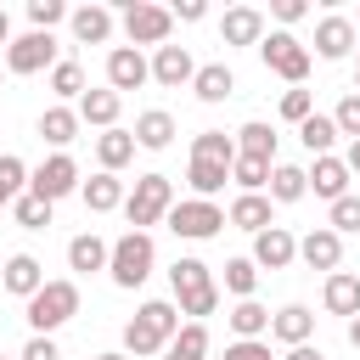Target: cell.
I'll list each match as a JSON object with an SVG mask.
<instances>
[{"label": "cell", "mask_w": 360, "mask_h": 360, "mask_svg": "<svg viewBox=\"0 0 360 360\" xmlns=\"http://www.w3.org/2000/svg\"><path fill=\"white\" fill-rule=\"evenodd\" d=\"M174 332H180V309H174L169 298H146V304L135 309V321H124V354H129V360L163 354Z\"/></svg>", "instance_id": "6da1fadb"}, {"label": "cell", "mask_w": 360, "mask_h": 360, "mask_svg": "<svg viewBox=\"0 0 360 360\" xmlns=\"http://www.w3.org/2000/svg\"><path fill=\"white\" fill-rule=\"evenodd\" d=\"M169 287H174V309L191 315V321H202V315L219 309V287H214V276H208L202 259H174L169 264Z\"/></svg>", "instance_id": "7a4b0ae2"}, {"label": "cell", "mask_w": 360, "mask_h": 360, "mask_svg": "<svg viewBox=\"0 0 360 360\" xmlns=\"http://www.w3.org/2000/svg\"><path fill=\"white\" fill-rule=\"evenodd\" d=\"M152 264H158V242H152L146 231H124V236L112 242V253H107V276H112V287H124V292H135V287L152 276Z\"/></svg>", "instance_id": "3957f363"}, {"label": "cell", "mask_w": 360, "mask_h": 360, "mask_svg": "<svg viewBox=\"0 0 360 360\" xmlns=\"http://www.w3.org/2000/svg\"><path fill=\"white\" fill-rule=\"evenodd\" d=\"M169 208H174V180H169V174H141V180L124 191V219H129V231L163 225Z\"/></svg>", "instance_id": "277c9868"}, {"label": "cell", "mask_w": 360, "mask_h": 360, "mask_svg": "<svg viewBox=\"0 0 360 360\" xmlns=\"http://www.w3.org/2000/svg\"><path fill=\"white\" fill-rule=\"evenodd\" d=\"M22 315H28L34 338H51L56 326H68V321L79 315V281H45V287L22 304Z\"/></svg>", "instance_id": "5b68a950"}, {"label": "cell", "mask_w": 360, "mask_h": 360, "mask_svg": "<svg viewBox=\"0 0 360 360\" xmlns=\"http://www.w3.org/2000/svg\"><path fill=\"white\" fill-rule=\"evenodd\" d=\"M259 62H264L270 73H281L292 90L309 79V45H304L298 34H287V28H276V34H264V39H259Z\"/></svg>", "instance_id": "8992f818"}, {"label": "cell", "mask_w": 360, "mask_h": 360, "mask_svg": "<svg viewBox=\"0 0 360 360\" xmlns=\"http://www.w3.org/2000/svg\"><path fill=\"white\" fill-rule=\"evenodd\" d=\"M163 225H169L180 242H208V236L225 231V208H219V202H202V197H186V202L169 208Z\"/></svg>", "instance_id": "52a82bcc"}, {"label": "cell", "mask_w": 360, "mask_h": 360, "mask_svg": "<svg viewBox=\"0 0 360 360\" xmlns=\"http://www.w3.org/2000/svg\"><path fill=\"white\" fill-rule=\"evenodd\" d=\"M28 191H34L39 202H51V208H56L62 197H73V191H79V163H73L68 152H51V158L28 174Z\"/></svg>", "instance_id": "ba28073f"}, {"label": "cell", "mask_w": 360, "mask_h": 360, "mask_svg": "<svg viewBox=\"0 0 360 360\" xmlns=\"http://www.w3.org/2000/svg\"><path fill=\"white\" fill-rule=\"evenodd\" d=\"M169 28H174V17L163 6H152V0H129L124 6V39L135 51L141 45H169Z\"/></svg>", "instance_id": "9c48e42d"}, {"label": "cell", "mask_w": 360, "mask_h": 360, "mask_svg": "<svg viewBox=\"0 0 360 360\" xmlns=\"http://www.w3.org/2000/svg\"><path fill=\"white\" fill-rule=\"evenodd\" d=\"M45 68H56V39L51 34H39V28H28V34H17L11 45H6V73H45Z\"/></svg>", "instance_id": "30bf717a"}, {"label": "cell", "mask_w": 360, "mask_h": 360, "mask_svg": "<svg viewBox=\"0 0 360 360\" xmlns=\"http://www.w3.org/2000/svg\"><path fill=\"white\" fill-rule=\"evenodd\" d=\"M146 79H152V62H146L135 45H112V51H107V90L124 96V90H141Z\"/></svg>", "instance_id": "8fae6325"}, {"label": "cell", "mask_w": 360, "mask_h": 360, "mask_svg": "<svg viewBox=\"0 0 360 360\" xmlns=\"http://www.w3.org/2000/svg\"><path fill=\"white\" fill-rule=\"evenodd\" d=\"M349 169H343V158L338 152H326V158H309V169H304V186L321 197V202H338V197H349Z\"/></svg>", "instance_id": "7c38bea8"}, {"label": "cell", "mask_w": 360, "mask_h": 360, "mask_svg": "<svg viewBox=\"0 0 360 360\" xmlns=\"http://www.w3.org/2000/svg\"><path fill=\"white\" fill-rule=\"evenodd\" d=\"M292 259H298V236H292L287 225H270V231L253 236V264H259V270H287Z\"/></svg>", "instance_id": "4fadbf2b"}, {"label": "cell", "mask_w": 360, "mask_h": 360, "mask_svg": "<svg viewBox=\"0 0 360 360\" xmlns=\"http://www.w3.org/2000/svg\"><path fill=\"white\" fill-rule=\"evenodd\" d=\"M0 287H6L11 298H22V304H28V298L45 287V264H39L34 253H11V259L0 264Z\"/></svg>", "instance_id": "5bb4252c"}, {"label": "cell", "mask_w": 360, "mask_h": 360, "mask_svg": "<svg viewBox=\"0 0 360 360\" xmlns=\"http://www.w3.org/2000/svg\"><path fill=\"white\" fill-rule=\"evenodd\" d=\"M298 259H304L309 270H326V276H332V270L343 264V236L326 231V225H315L309 236H298Z\"/></svg>", "instance_id": "9a60e30c"}, {"label": "cell", "mask_w": 360, "mask_h": 360, "mask_svg": "<svg viewBox=\"0 0 360 360\" xmlns=\"http://www.w3.org/2000/svg\"><path fill=\"white\" fill-rule=\"evenodd\" d=\"M349 51H354V22L338 17V11L321 17V22H315V56H321V62H343Z\"/></svg>", "instance_id": "2e32d148"}, {"label": "cell", "mask_w": 360, "mask_h": 360, "mask_svg": "<svg viewBox=\"0 0 360 360\" xmlns=\"http://www.w3.org/2000/svg\"><path fill=\"white\" fill-rule=\"evenodd\" d=\"M225 225H236V231H248V236L270 231V225H276V214H270V197H264V191H242V197L225 208Z\"/></svg>", "instance_id": "e0dca14e"}, {"label": "cell", "mask_w": 360, "mask_h": 360, "mask_svg": "<svg viewBox=\"0 0 360 360\" xmlns=\"http://www.w3.org/2000/svg\"><path fill=\"white\" fill-rule=\"evenodd\" d=\"M219 39L225 45H259L264 39V11L259 6H231L219 17Z\"/></svg>", "instance_id": "ac0fdd59"}, {"label": "cell", "mask_w": 360, "mask_h": 360, "mask_svg": "<svg viewBox=\"0 0 360 360\" xmlns=\"http://www.w3.org/2000/svg\"><path fill=\"white\" fill-rule=\"evenodd\" d=\"M191 73H197V62H191V51H186V45H158V56H152V79H158L163 90L191 84Z\"/></svg>", "instance_id": "d6986e66"}, {"label": "cell", "mask_w": 360, "mask_h": 360, "mask_svg": "<svg viewBox=\"0 0 360 360\" xmlns=\"http://www.w3.org/2000/svg\"><path fill=\"white\" fill-rule=\"evenodd\" d=\"M309 332H315V315H309L304 304H281V309L270 315V338H276V343H287V349L309 343Z\"/></svg>", "instance_id": "ffe728a7"}, {"label": "cell", "mask_w": 360, "mask_h": 360, "mask_svg": "<svg viewBox=\"0 0 360 360\" xmlns=\"http://www.w3.org/2000/svg\"><path fill=\"white\" fill-rule=\"evenodd\" d=\"M321 304H326L332 315L354 321V315H360V276H349V270H332V276H326V287H321Z\"/></svg>", "instance_id": "44dd1931"}, {"label": "cell", "mask_w": 360, "mask_h": 360, "mask_svg": "<svg viewBox=\"0 0 360 360\" xmlns=\"http://www.w3.org/2000/svg\"><path fill=\"white\" fill-rule=\"evenodd\" d=\"M68 28H73L79 45H107L112 39V11L107 6H79V11H68Z\"/></svg>", "instance_id": "7402d4cb"}, {"label": "cell", "mask_w": 360, "mask_h": 360, "mask_svg": "<svg viewBox=\"0 0 360 360\" xmlns=\"http://www.w3.org/2000/svg\"><path fill=\"white\" fill-rule=\"evenodd\" d=\"M118 107H124V96L118 90H84L79 96V124H96V129H118Z\"/></svg>", "instance_id": "603a6c76"}, {"label": "cell", "mask_w": 360, "mask_h": 360, "mask_svg": "<svg viewBox=\"0 0 360 360\" xmlns=\"http://www.w3.org/2000/svg\"><path fill=\"white\" fill-rule=\"evenodd\" d=\"M191 90H197V101L219 107L225 96H236V73H231L225 62H208V68H197V73H191Z\"/></svg>", "instance_id": "cb8c5ba5"}, {"label": "cell", "mask_w": 360, "mask_h": 360, "mask_svg": "<svg viewBox=\"0 0 360 360\" xmlns=\"http://www.w3.org/2000/svg\"><path fill=\"white\" fill-rule=\"evenodd\" d=\"M79 197H84L90 214H112V208H124V180L118 174H90V180H79Z\"/></svg>", "instance_id": "d4e9b609"}, {"label": "cell", "mask_w": 360, "mask_h": 360, "mask_svg": "<svg viewBox=\"0 0 360 360\" xmlns=\"http://www.w3.org/2000/svg\"><path fill=\"white\" fill-rule=\"evenodd\" d=\"M107 253H112V242H101L96 231H84V236H73V242H68V270L96 276V270H107Z\"/></svg>", "instance_id": "484cf974"}, {"label": "cell", "mask_w": 360, "mask_h": 360, "mask_svg": "<svg viewBox=\"0 0 360 360\" xmlns=\"http://www.w3.org/2000/svg\"><path fill=\"white\" fill-rule=\"evenodd\" d=\"M129 135H135V146H146V152H163V146L174 141V118H169L163 107H146V112L135 118V129H129Z\"/></svg>", "instance_id": "4316f807"}, {"label": "cell", "mask_w": 360, "mask_h": 360, "mask_svg": "<svg viewBox=\"0 0 360 360\" xmlns=\"http://www.w3.org/2000/svg\"><path fill=\"white\" fill-rule=\"evenodd\" d=\"M231 141H236V158H264V163H276V129H270L264 118H248Z\"/></svg>", "instance_id": "83f0119b"}, {"label": "cell", "mask_w": 360, "mask_h": 360, "mask_svg": "<svg viewBox=\"0 0 360 360\" xmlns=\"http://www.w3.org/2000/svg\"><path fill=\"white\" fill-rule=\"evenodd\" d=\"M129 158H135V135H129V129H101V135H96V163H101V174H118Z\"/></svg>", "instance_id": "f1b7e54d"}, {"label": "cell", "mask_w": 360, "mask_h": 360, "mask_svg": "<svg viewBox=\"0 0 360 360\" xmlns=\"http://www.w3.org/2000/svg\"><path fill=\"white\" fill-rule=\"evenodd\" d=\"M225 321H231V332H236L242 343H253V338H270V309H264L259 298H236V309H231Z\"/></svg>", "instance_id": "f546056e"}, {"label": "cell", "mask_w": 360, "mask_h": 360, "mask_svg": "<svg viewBox=\"0 0 360 360\" xmlns=\"http://www.w3.org/2000/svg\"><path fill=\"white\" fill-rule=\"evenodd\" d=\"M270 202H304L309 186H304V169L298 163H270V186H264Z\"/></svg>", "instance_id": "4dcf8cb0"}, {"label": "cell", "mask_w": 360, "mask_h": 360, "mask_svg": "<svg viewBox=\"0 0 360 360\" xmlns=\"http://www.w3.org/2000/svg\"><path fill=\"white\" fill-rule=\"evenodd\" d=\"M163 360H208V321H186V326L169 338Z\"/></svg>", "instance_id": "1f68e13d"}, {"label": "cell", "mask_w": 360, "mask_h": 360, "mask_svg": "<svg viewBox=\"0 0 360 360\" xmlns=\"http://www.w3.org/2000/svg\"><path fill=\"white\" fill-rule=\"evenodd\" d=\"M298 141H304L309 158H326V152L338 146V124H332V112H309V118L298 124Z\"/></svg>", "instance_id": "d6a6232c"}, {"label": "cell", "mask_w": 360, "mask_h": 360, "mask_svg": "<svg viewBox=\"0 0 360 360\" xmlns=\"http://www.w3.org/2000/svg\"><path fill=\"white\" fill-rule=\"evenodd\" d=\"M73 135H79V112H73V107H45V112H39V141H51V146L62 152Z\"/></svg>", "instance_id": "836d02e7"}, {"label": "cell", "mask_w": 360, "mask_h": 360, "mask_svg": "<svg viewBox=\"0 0 360 360\" xmlns=\"http://www.w3.org/2000/svg\"><path fill=\"white\" fill-rule=\"evenodd\" d=\"M225 180H231L225 163H202V158H191V169H186V186H191V197H202V202H214V191H225Z\"/></svg>", "instance_id": "e575fe53"}, {"label": "cell", "mask_w": 360, "mask_h": 360, "mask_svg": "<svg viewBox=\"0 0 360 360\" xmlns=\"http://www.w3.org/2000/svg\"><path fill=\"white\" fill-rule=\"evenodd\" d=\"M191 158H202V163H236V141L225 135V129H202V135H191Z\"/></svg>", "instance_id": "d590c367"}, {"label": "cell", "mask_w": 360, "mask_h": 360, "mask_svg": "<svg viewBox=\"0 0 360 360\" xmlns=\"http://www.w3.org/2000/svg\"><path fill=\"white\" fill-rule=\"evenodd\" d=\"M225 292L231 298H253L259 292V264L253 259H225Z\"/></svg>", "instance_id": "8d00e7d4"}, {"label": "cell", "mask_w": 360, "mask_h": 360, "mask_svg": "<svg viewBox=\"0 0 360 360\" xmlns=\"http://www.w3.org/2000/svg\"><path fill=\"white\" fill-rule=\"evenodd\" d=\"M22 191H28V163L11 158V152H0V202H17Z\"/></svg>", "instance_id": "74e56055"}, {"label": "cell", "mask_w": 360, "mask_h": 360, "mask_svg": "<svg viewBox=\"0 0 360 360\" xmlns=\"http://www.w3.org/2000/svg\"><path fill=\"white\" fill-rule=\"evenodd\" d=\"M11 214H17V225H22V231H45V225H51V214H56V208H51V202H39V197H34V191H22V197H17V202H11Z\"/></svg>", "instance_id": "f35d334b"}, {"label": "cell", "mask_w": 360, "mask_h": 360, "mask_svg": "<svg viewBox=\"0 0 360 360\" xmlns=\"http://www.w3.org/2000/svg\"><path fill=\"white\" fill-rule=\"evenodd\" d=\"M231 180H236L242 191H264V186H270V163H264V158H236V163H231Z\"/></svg>", "instance_id": "ab89813d"}, {"label": "cell", "mask_w": 360, "mask_h": 360, "mask_svg": "<svg viewBox=\"0 0 360 360\" xmlns=\"http://www.w3.org/2000/svg\"><path fill=\"white\" fill-rule=\"evenodd\" d=\"M51 90H56L62 101L84 96V68H79V62H56V68H51Z\"/></svg>", "instance_id": "60d3db41"}, {"label": "cell", "mask_w": 360, "mask_h": 360, "mask_svg": "<svg viewBox=\"0 0 360 360\" xmlns=\"http://www.w3.org/2000/svg\"><path fill=\"white\" fill-rule=\"evenodd\" d=\"M326 231H338V236H349V231H360V197H354V191L332 202V214H326Z\"/></svg>", "instance_id": "b9f144b4"}, {"label": "cell", "mask_w": 360, "mask_h": 360, "mask_svg": "<svg viewBox=\"0 0 360 360\" xmlns=\"http://www.w3.org/2000/svg\"><path fill=\"white\" fill-rule=\"evenodd\" d=\"M332 124H338V135H349V141H360V96L349 90L338 107H332Z\"/></svg>", "instance_id": "7bdbcfd3"}, {"label": "cell", "mask_w": 360, "mask_h": 360, "mask_svg": "<svg viewBox=\"0 0 360 360\" xmlns=\"http://www.w3.org/2000/svg\"><path fill=\"white\" fill-rule=\"evenodd\" d=\"M62 17H68V6H62V0H28V22H34L39 34H51Z\"/></svg>", "instance_id": "ee69618b"}, {"label": "cell", "mask_w": 360, "mask_h": 360, "mask_svg": "<svg viewBox=\"0 0 360 360\" xmlns=\"http://www.w3.org/2000/svg\"><path fill=\"white\" fill-rule=\"evenodd\" d=\"M309 112H315V96H309V90H304V84H298V90H287V96H281V118H287V124H304V118H309Z\"/></svg>", "instance_id": "f6af8a7d"}, {"label": "cell", "mask_w": 360, "mask_h": 360, "mask_svg": "<svg viewBox=\"0 0 360 360\" xmlns=\"http://www.w3.org/2000/svg\"><path fill=\"white\" fill-rule=\"evenodd\" d=\"M270 11H276V22H281L287 34H292V22H304V17H309V6H304V0H270Z\"/></svg>", "instance_id": "bcb514c9"}, {"label": "cell", "mask_w": 360, "mask_h": 360, "mask_svg": "<svg viewBox=\"0 0 360 360\" xmlns=\"http://www.w3.org/2000/svg\"><path fill=\"white\" fill-rule=\"evenodd\" d=\"M225 360H270V343L264 338H253V343L236 338V343H225Z\"/></svg>", "instance_id": "7dc6e473"}, {"label": "cell", "mask_w": 360, "mask_h": 360, "mask_svg": "<svg viewBox=\"0 0 360 360\" xmlns=\"http://www.w3.org/2000/svg\"><path fill=\"white\" fill-rule=\"evenodd\" d=\"M17 360H62V349H56V338H28Z\"/></svg>", "instance_id": "c3c4849f"}, {"label": "cell", "mask_w": 360, "mask_h": 360, "mask_svg": "<svg viewBox=\"0 0 360 360\" xmlns=\"http://www.w3.org/2000/svg\"><path fill=\"white\" fill-rule=\"evenodd\" d=\"M169 17H180V22H202V17H208V6H202V0H180Z\"/></svg>", "instance_id": "681fc988"}, {"label": "cell", "mask_w": 360, "mask_h": 360, "mask_svg": "<svg viewBox=\"0 0 360 360\" xmlns=\"http://www.w3.org/2000/svg\"><path fill=\"white\" fill-rule=\"evenodd\" d=\"M287 360H326L315 343H298V349H287Z\"/></svg>", "instance_id": "f907efd6"}, {"label": "cell", "mask_w": 360, "mask_h": 360, "mask_svg": "<svg viewBox=\"0 0 360 360\" xmlns=\"http://www.w3.org/2000/svg\"><path fill=\"white\" fill-rule=\"evenodd\" d=\"M343 169H349V174H360V141H349V152H343Z\"/></svg>", "instance_id": "816d5d0a"}, {"label": "cell", "mask_w": 360, "mask_h": 360, "mask_svg": "<svg viewBox=\"0 0 360 360\" xmlns=\"http://www.w3.org/2000/svg\"><path fill=\"white\" fill-rule=\"evenodd\" d=\"M0 45H11V17L0 11Z\"/></svg>", "instance_id": "f5cc1de1"}, {"label": "cell", "mask_w": 360, "mask_h": 360, "mask_svg": "<svg viewBox=\"0 0 360 360\" xmlns=\"http://www.w3.org/2000/svg\"><path fill=\"white\" fill-rule=\"evenodd\" d=\"M349 343H354V349H360V315H354V321H349Z\"/></svg>", "instance_id": "db71d44e"}, {"label": "cell", "mask_w": 360, "mask_h": 360, "mask_svg": "<svg viewBox=\"0 0 360 360\" xmlns=\"http://www.w3.org/2000/svg\"><path fill=\"white\" fill-rule=\"evenodd\" d=\"M96 360H129V354H124V349H107V354H96Z\"/></svg>", "instance_id": "11a10c76"}, {"label": "cell", "mask_w": 360, "mask_h": 360, "mask_svg": "<svg viewBox=\"0 0 360 360\" xmlns=\"http://www.w3.org/2000/svg\"><path fill=\"white\" fill-rule=\"evenodd\" d=\"M0 84H6V73H0Z\"/></svg>", "instance_id": "9f6ffc18"}, {"label": "cell", "mask_w": 360, "mask_h": 360, "mask_svg": "<svg viewBox=\"0 0 360 360\" xmlns=\"http://www.w3.org/2000/svg\"><path fill=\"white\" fill-rule=\"evenodd\" d=\"M0 360H6V354H0ZM11 360H17V354H11Z\"/></svg>", "instance_id": "6f0895ef"}]
</instances>
